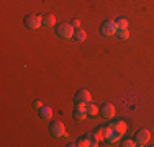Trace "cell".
I'll return each mask as SVG.
<instances>
[{
    "label": "cell",
    "mask_w": 154,
    "mask_h": 147,
    "mask_svg": "<svg viewBox=\"0 0 154 147\" xmlns=\"http://www.w3.org/2000/svg\"><path fill=\"white\" fill-rule=\"evenodd\" d=\"M39 115H41L43 119H51V116H53V110H51L49 106H43Z\"/></svg>",
    "instance_id": "7c38bea8"
},
{
    "label": "cell",
    "mask_w": 154,
    "mask_h": 147,
    "mask_svg": "<svg viewBox=\"0 0 154 147\" xmlns=\"http://www.w3.org/2000/svg\"><path fill=\"white\" fill-rule=\"evenodd\" d=\"M110 132H112V128L107 126V128H100V129H97V137H98V141H107V137L110 136Z\"/></svg>",
    "instance_id": "9c48e42d"
},
{
    "label": "cell",
    "mask_w": 154,
    "mask_h": 147,
    "mask_svg": "<svg viewBox=\"0 0 154 147\" xmlns=\"http://www.w3.org/2000/svg\"><path fill=\"white\" fill-rule=\"evenodd\" d=\"M75 105H82V106H85L87 103H90L92 101V97H90V92L89 90H80L79 93L75 95Z\"/></svg>",
    "instance_id": "8992f818"
},
{
    "label": "cell",
    "mask_w": 154,
    "mask_h": 147,
    "mask_svg": "<svg viewBox=\"0 0 154 147\" xmlns=\"http://www.w3.org/2000/svg\"><path fill=\"white\" fill-rule=\"evenodd\" d=\"M149 139H151V132L148 129H141L136 132V136H134V141H136L138 146H146L149 142Z\"/></svg>",
    "instance_id": "5b68a950"
},
{
    "label": "cell",
    "mask_w": 154,
    "mask_h": 147,
    "mask_svg": "<svg viewBox=\"0 0 154 147\" xmlns=\"http://www.w3.org/2000/svg\"><path fill=\"white\" fill-rule=\"evenodd\" d=\"M51 134L54 137H66V126L62 121H53L51 123Z\"/></svg>",
    "instance_id": "3957f363"
},
{
    "label": "cell",
    "mask_w": 154,
    "mask_h": 147,
    "mask_svg": "<svg viewBox=\"0 0 154 147\" xmlns=\"http://www.w3.org/2000/svg\"><path fill=\"white\" fill-rule=\"evenodd\" d=\"M116 36H118V39L125 41V39L130 38V29H118V31H116Z\"/></svg>",
    "instance_id": "9a60e30c"
},
{
    "label": "cell",
    "mask_w": 154,
    "mask_h": 147,
    "mask_svg": "<svg viewBox=\"0 0 154 147\" xmlns=\"http://www.w3.org/2000/svg\"><path fill=\"white\" fill-rule=\"evenodd\" d=\"M118 31V26H116V21H105L100 26V33L103 36H112Z\"/></svg>",
    "instance_id": "277c9868"
},
{
    "label": "cell",
    "mask_w": 154,
    "mask_h": 147,
    "mask_svg": "<svg viewBox=\"0 0 154 147\" xmlns=\"http://www.w3.org/2000/svg\"><path fill=\"white\" fill-rule=\"evenodd\" d=\"M110 128H112L116 134H120V136H123L125 131H126V124H125L123 121H113V123L110 124Z\"/></svg>",
    "instance_id": "ba28073f"
},
{
    "label": "cell",
    "mask_w": 154,
    "mask_h": 147,
    "mask_svg": "<svg viewBox=\"0 0 154 147\" xmlns=\"http://www.w3.org/2000/svg\"><path fill=\"white\" fill-rule=\"evenodd\" d=\"M25 25L28 29H36L39 26H43V18L38 15H26L25 16Z\"/></svg>",
    "instance_id": "7a4b0ae2"
},
{
    "label": "cell",
    "mask_w": 154,
    "mask_h": 147,
    "mask_svg": "<svg viewBox=\"0 0 154 147\" xmlns=\"http://www.w3.org/2000/svg\"><path fill=\"white\" fill-rule=\"evenodd\" d=\"M87 116H89V113H87V108H85V106L77 105L75 110H74V118H77L79 121H82V119H85Z\"/></svg>",
    "instance_id": "52a82bcc"
},
{
    "label": "cell",
    "mask_w": 154,
    "mask_h": 147,
    "mask_svg": "<svg viewBox=\"0 0 154 147\" xmlns=\"http://www.w3.org/2000/svg\"><path fill=\"white\" fill-rule=\"evenodd\" d=\"M33 106H35V110H41L43 108V103L39 101V100H36L35 103H33Z\"/></svg>",
    "instance_id": "44dd1931"
},
{
    "label": "cell",
    "mask_w": 154,
    "mask_h": 147,
    "mask_svg": "<svg viewBox=\"0 0 154 147\" xmlns=\"http://www.w3.org/2000/svg\"><path fill=\"white\" fill-rule=\"evenodd\" d=\"M85 108H87V113H89V116H95L98 113V108H97V105H95V103H87L85 105Z\"/></svg>",
    "instance_id": "4fadbf2b"
},
{
    "label": "cell",
    "mask_w": 154,
    "mask_h": 147,
    "mask_svg": "<svg viewBox=\"0 0 154 147\" xmlns=\"http://www.w3.org/2000/svg\"><path fill=\"white\" fill-rule=\"evenodd\" d=\"M102 115H103V118H113L115 116V106L110 105V103H107V105H103V108H102Z\"/></svg>",
    "instance_id": "30bf717a"
},
{
    "label": "cell",
    "mask_w": 154,
    "mask_h": 147,
    "mask_svg": "<svg viewBox=\"0 0 154 147\" xmlns=\"http://www.w3.org/2000/svg\"><path fill=\"white\" fill-rule=\"evenodd\" d=\"M123 146H125V147H134V146H138V144H136V141H131V139H128V141L123 142Z\"/></svg>",
    "instance_id": "ffe728a7"
},
{
    "label": "cell",
    "mask_w": 154,
    "mask_h": 147,
    "mask_svg": "<svg viewBox=\"0 0 154 147\" xmlns=\"http://www.w3.org/2000/svg\"><path fill=\"white\" fill-rule=\"evenodd\" d=\"M72 26H74L75 29H79L80 28V21L79 20H74V21H72Z\"/></svg>",
    "instance_id": "7402d4cb"
},
{
    "label": "cell",
    "mask_w": 154,
    "mask_h": 147,
    "mask_svg": "<svg viewBox=\"0 0 154 147\" xmlns=\"http://www.w3.org/2000/svg\"><path fill=\"white\" fill-rule=\"evenodd\" d=\"M120 137H122V136H120V134H116V132L112 129V132H110V136L107 137V142H110V144H115V142H118V141H120Z\"/></svg>",
    "instance_id": "5bb4252c"
},
{
    "label": "cell",
    "mask_w": 154,
    "mask_h": 147,
    "mask_svg": "<svg viewBox=\"0 0 154 147\" xmlns=\"http://www.w3.org/2000/svg\"><path fill=\"white\" fill-rule=\"evenodd\" d=\"M74 38H75L77 43H84L85 41V33H84L82 29H77V31L74 33Z\"/></svg>",
    "instance_id": "2e32d148"
},
{
    "label": "cell",
    "mask_w": 154,
    "mask_h": 147,
    "mask_svg": "<svg viewBox=\"0 0 154 147\" xmlns=\"http://www.w3.org/2000/svg\"><path fill=\"white\" fill-rule=\"evenodd\" d=\"M85 137L89 139V142H90V146H92V147L98 146V142H100V141H98V137H97V134H87Z\"/></svg>",
    "instance_id": "e0dca14e"
},
{
    "label": "cell",
    "mask_w": 154,
    "mask_h": 147,
    "mask_svg": "<svg viewBox=\"0 0 154 147\" xmlns=\"http://www.w3.org/2000/svg\"><path fill=\"white\" fill-rule=\"evenodd\" d=\"M77 146L79 147H87V146H90V142H89L87 137H84V139H80V141H77Z\"/></svg>",
    "instance_id": "d6986e66"
},
{
    "label": "cell",
    "mask_w": 154,
    "mask_h": 147,
    "mask_svg": "<svg viewBox=\"0 0 154 147\" xmlns=\"http://www.w3.org/2000/svg\"><path fill=\"white\" fill-rule=\"evenodd\" d=\"M56 33L62 39H71L72 36H74V26H72V25H67V23H62L61 26L56 28Z\"/></svg>",
    "instance_id": "6da1fadb"
},
{
    "label": "cell",
    "mask_w": 154,
    "mask_h": 147,
    "mask_svg": "<svg viewBox=\"0 0 154 147\" xmlns=\"http://www.w3.org/2000/svg\"><path fill=\"white\" fill-rule=\"evenodd\" d=\"M116 26H118V29H128V20L126 18H120V20H116Z\"/></svg>",
    "instance_id": "ac0fdd59"
},
{
    "label": "cell",
    "mask_w": 154,
    "mask_h": 147,
    "mask_svg": "<svg viewBox=\"0 0 154 147\" xmlns=\"http://www.w3.org/2000/svg\"><path fill=\"white\" fill-rule=\"evenodd\" d=\"M54 23H56V18L51 13H48L46 16H43V26H54Z\"/></svg>",
    "instance_id": "8fae6325"
}]
</instances>
